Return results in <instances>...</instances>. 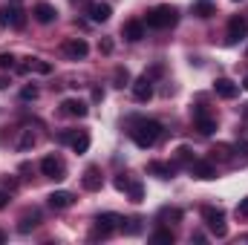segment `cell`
Segmentation results:
<instances>
[{"instance_id": "obj_1", "label": "cell", "mask_w": 248, "mask_h": 245, "mask_svg": "<svg viewBox=\"0 0 248 245\" xmlns=\"http://www.w3.org/2000/svg\"><path fill=\"white\" fill-rule=\"evenodd\" d=\"M130 136H133L136 147L147 150V147H153V144L159 141V136H162V124L153 122V119H139V122H133Z\"/></svg>"}, {"instance_id": "obj_2", "label": "cell", "mask_w": 248, "mask_h": 245, "mask_svg": "<svg viewBox=\"0 0 248 245\" xmlns=\"http://www.w3.org/2000/svg\"><path fill=\"white\" fill-rule=\"evenodd\" d=\"M176 20H179V9L170 6V3L156 6V9L147 15V26H150V29H170V26H176Z\"/></svg>"}, {"instance_id": "obj_3", "label": "cell", "mask_w": 248, "mask_h": 245, "mask_svg": "<svg viewBox=\"0 0 248 245\" xmlns=\"http://www.w3.org/2000/svg\"><path fill=\"white\" fill-rule=\"evenodd\" d=\"M202 219H205V225H208V231L214 234V237H225L228 234V225H225V214L219 211V208H202Z\"/></svg>"}, {"instance_id": "obj_4", "label": "cell", "mask_w": 248, "mask_h": 245, "mask_svg": "<svg viewBox=\"0 0 248 245\" xmlns=\"http://www.w3.org/2000/svg\"><path fill=\"white\" fill-rule=\"evenodd\" d=\"M124 228V219L119 214H98V219H95V231H93V240H98V237H110L113 231H119Z\"/></svg>"}, {"instance_id": "obj_5", "label": "cell", "mask_w": 248, "mask_h": 245, "mask_svg": "<svg viewBox=\"0 0 248 245\" xmlns=\"http://www.w3.org/2000/svg\"><path fill=\"white\" fill-rule=\"evenodd\" d=\"M0 26L23 29V26H26V15H23L17 6H3V9H0Z\"/></svg>"}, {"instance_id": "obj_6", "label": "cell", "mask_w": 248, "mask_h": 245, "mask_svg": "<svg viewBox=\"0 0 248 245\" xmlns=\"http://www.w3.org/2000/svg\"><path fill=\"white\" fill-rule=\"evenodd\" d=\"M63 55L66 58H72V61H81V58H87V52H90V44L84 41V38H69V41H63Z\"/></svg>"}, {"instance_id": "obj_7", "label": "cell", "mask_w": 248, "mask_h": 245, "mask_svg": "<svg viewBox=\"0 0 248 245\" xmlns=\"http://www.w3.org/2000/svg\"><path fill=\"white\" fill-rule=\"evenodd\" d=\"M193 124H196V130L202 133V136H211L214 130H217V119L214 116H208V110L199 104V107H193Z\"/></svg>"}, {"instance_id": "obj_8", "label": "cell", "mask_w": 248, "mask_h": 245, "mask_svg": "<svg viewBox=\"0 0 248 245\" xmlns=\"http://www.w3.org/2000/svg\"><path fill=\"white\" fill-rule=\"evenodd\" d=\"M130 87H133V98H136V101H150V98H153V81H150V75L136 78Z\"/></svg>"}, {"instance_id": "obj_9", "label": "cell", "mask_w": 248, "mask_h": 245, "mask_svg": "<svg viewBox=\"0 0 248 245\" xmlns=\"http://www.w3.org/2000/svg\"><path fill=\"white\" fill-rule=\"evenodd\" d=\"M41 170H44V176H49V179H63V176H66V165H63L58 156H46V159L41 162Z\"/></svg>"}, {"instance_id": "obj_10", "label": "cell", "mask_w": 248, "mask_h": 245, "mask_svg": "<svg viewBox=\"0 0 248 245\" xmlns=\"http://www.w3.org/2000/svg\"><path fill=\"white\" fill-rule=\"evenodd\" d=\"M87 15H90V20H93V23H107V20H110V15H113V9H110V3L95 0V3H90V6H87Z\"/></svg>"}, {"instance_id": "obj_11", "label": "cell", "mask_w": 248, "mask_h": 245, "mask_svg": "<svg viewBox=\"0 0 248 245\" xmlns=\"http://www.w3.org/2000/svg\"><path fill=\"white\" fill-rule=\"evenodd\" d=\"M248 35V20L246 17H231L228 20V44H237Z\"/></svg>"}, {"instance_id": "obj_12", "label": "cell", "mask_w": 248, "mask_h": 245, "mask_svg": "<svg viewBox=\"0 0 248 245\" xmlns=\"http://www.w3.org/2000/svg\"><path fill=\"white\" fill-rule=\"evenodd\" d=\"M187 168H190V173H193L196 179H205V182H208V179H217L214 165H211V162H205V159H193Z\"/></svg>"}, {"instance_id": "obj_13", "label": "cell", "mask_w": 248, "mask_h": 245, "mask_svg": "<svg viewBox=\"0 0 248 245\" xmlns=\"http://www.w3.org/2000/svg\"><path fill=\"white\" fill-rule=\"evenodd\" d=\"M61 113L63 116H72V119H84V116L90 113V107H87L81 98H66L61 104Z\"/></svg>"}, {"instance_id": "obj_14", "label": "cell", "mask_w": 248, "mask_h": 245, "mask_svg": "<svg viewBox=\"0 0 248 245\" xmlns=\"http://www.w3.org/2000/svg\"><path fill=\"white\" fill-rule=\"evenodd\" d=\"M214 92H217L219 98H228V101H231V98H237V95H240V87H237L231 78H217Z\"/></svg>"}, {"instance_id": "obj_15", "label": "cell", "mask_w": 248, "mask_h": 245, "mask_svg": "<svg viewBox=\"0 0 248 245\" xmlns=\"http://www.w3.org/2000/svg\"><path fill=\"white\" fill-rule=\"evenodd\" d=\"M55 17H58V9H55L52 3H38V6H35V20H38V23L46 26V23H52Z\"/></svg>"}, {"instance_id": "obj_16", "label": "cell", "mask_w": 248, "mask_h": 245, "mask_svg": "<svg viewBox=\"0 0 248 245\" xmlns=\"http://www.w3.org/2000/svg\"><path fill=\"white\" fill-rule=\"evenodd\" d=\"M122 35L127 41H133V44L141 41V38H144V23H141V20H127L122 26Z\"/></svg>"}, {"instance_id": "obj_17", "label": "cell", "mask_w": 248, "mask_h": 245, "mask_svg": "<svg viewBox=\"0 0 248 245\" xmlns=\"http://www.w3.org/2000/svg\"><path fill=\"white\" fill-rule=\"evenodd\" d=\"M75 199H72V193L69 190H52L49 193V208H55V211H63V208H69Z\"/></svg>"}, {"instance_id": "obj_18", "label": "cell", "mask_w": 248, "mask_h": 245, "mask_svg": "<svg viewBox=\"0 0 248 245\" xmlns=\"http://www.w3.org/2000/svg\"><path fill=\"white\" fill-rule=\"evenodd\" d=\"M81 184H84V190H101V184H104L101 170H98V168H87V173H84Z\"/></svg>"}, {"instance_id": "obj_19", "label": "cell", "mask_w": 248, "mask_h": 245, "mask_svg": "<svg viewBox=\"0 0 248 245\" xmlns=\"http://www.w3.org/2000/svg\"><path fill=\"white\" fill-rule=\"evenodd\" d=\"M147 170H150V173H156L159 179H170V176H173V170H176V165H165V162H150V165H147Z\"/></svg>"}, {"instance_id": "obj_20", "label": "cell", "mask_w": 248, "mask_h": 245, "mask_svg": "<svg viewBox=\"0 0 248 245\" xmlns=\"http://www.w3.org/2000/svg\"><path fill=\"white\" fill-rule=\"evenodd\" d=\"M72 150H75V153H87V150H90V136L75 130V136H72Z\"/></svg>"}, {"instance_id": "obj_21", "label": "cell", "mask_w": 248, "mask_h": 245, "mask_svg": "<svg viewBox=\"0 0 248 245\" xmlns=\"http://www.w3.org/2000/svg\"><path fill=\"white\" fill-rule=\"evenodd\" d=\"M214 12H217V9H214L211 0H196V3H193V15H196V17H211Z\"/></svg>"}, {"instance_id": "obj_22", "label": "cell", "mask_w": 248, "mask_h": 245, "mask_svg": "<svg viewBox=\"0 0 248 245\" xmlns=\"http://www.w3.org/2000/svg\"><path fill=\"white\" fill-rule=\"evenodd\" d=\"M26 69H35V72H41V75H49V72H52V63L41 61V58H29V63L23 66V72H26Z\"/></svg>"}, {"instance_id": "obj_23", "label": "cell", "mask_w": 248, "mask_h": 245, "mask_svg": "<svg viewBox=\"0 0 248 245\" xmlns=\"http://www.w3.org/2000/svg\"><path fill=\"white\" fill-rule=\"evenodd\" d=\"M127 193H130L133 202H141V199H144V187H141V182H130L127 184Z\"/></svg>"}, {"instance_id": "obj_24", "label": "cell", "mask_w": 248, "mask_h": 245, "mask_svg": "<svg viewBox=\"0 0 248 245\" xmlns=\"http://www.w3.org/2000/svg\"><path fill=\"white\" fill-rule=\"evenodd\" d=\"M35 225H38V214H32V216H23V219H20V225H17V231H20V234H29Z\"/></svg>"}, {"instance_id": "obj_25", "label": "cell", "mask_w": 248, "mask_h": 245, "mask_svg": "<svg viewBox=\"0 0 248 245\" xmlns=\"http://www.w3.org/2000/svg\"><path fill=\"white\" fill-rule=\"evenodd\" d=\"M176 162H179V165H190V162H193L190 147H179V150H176Z\"/></svg>"}, {"instance_id": "obj_26", "label": "cell", "mask_w": 248, "mask_h": 245, "mask_svg": "<svg viewBox=\"0 0 248 245\" xmlns=\"http://www.w3.org/2000/svg\"><path fill=\"white\" fill-rule=\"evenodd\" d=\"M150 240H153V243H173V234H170L168 228H162V231H156Z\"/></svg>"}, {"instance_id": "obj_27", "label": "cell", "mask_w": 248, "mask_h": 245, "mask_svg": "<svg viewBox=\"0 0 248 245\" xmlns=\"http://www.w3.org/2000/svg\"><path fill=\"white\" fill-rule=\"evenodd\" d=\"M127 81H130V72L119 66V69H116V87H127Z\"/></svg>"}, {"instance_id": "obj_28", "label": "cell", "mask_w": 248, "mask_h": 245, "mask_svg": "<svg viewBox=\"0 0 248 245\" xmlns=\"http://www.w3.org/2000/svg\"><path fill=\"white\" fill-rule=\"evenodd\" d=\"M32 144H35V136H32V133H23V138L17 141V147H20V150H26V147H32Z\"/></svg>"}, {"instance_id": "obj_29", "label": "cell", "mask_w": 248, "mask_h": 245, "mask_svg": "<svg viewBox=\"0 0 248 245\" xmlns=\"http://www.w3.org/2000/svg\"><path fill=\"white\" fill-rule=\"evenodd\" d=\"M12 66H15V55H6L3 52L0 55V69H12Z\"/></svg>"}, {"instance_id": "obj_30", "label": "cell", "mask_w": 248, "mask_h": 245, "mask_svg": "<svg viewBox=\"0 0 248 245\" xmlns=\"http://www.w3.org/2000/svg\"><path fill=\"white\" fill-rule=\"evenodd\" d=\"M20 98H23V101H35V98H38V90H35V87H26V90L20 92Z\"/></svg>"}, {"instance_id": "obj_31", "label": "cell", "mask_w": 248, "mask_h": 245, "mask_svg": "<svg viewBox=\"0 0 248 245\" xmlns=\"http://www.w3.org/2000/svg\"><path fill=\"white\" fill-rule=\"evenodd\" d=\"M237 216H248V196L246 199H240V205H237Z\"/></svg>"}, {"instance_id": "obj_32", "label": "cell", "mask_w": 248, "mask_h": 245, "mask_svg": "<svg viewBox=\"0 0 248 245\" xmlns=\"http://www.w3.org/2000/svg\"><path fill=\"white\" fill-rule=\"evenodd\" d=\"M72 136H75V130H69V133H61V136H58V141H66V144H72Z\"/></svg>"}, {"instance_id": "obj_33", "label": "cell", "mask_w": 248, "mask_h": 245, "mask_svg": "<svg viewBox=\"0 0 248 245\" xmlns=\"http://www.w3.org/2000/svg\"><path fill=\"white\" fill-rule=\"evenodd\" d=\"M127 234H139V219H130V225H127Z\"/></svg>"}, {"instance_id": "obj_34", "label": "cell", "mask_w": 248, "mask_h": 245, "mask_svg": "<svg viewBox=\"0 0 248 245\" xmlns=\"http://www.w3.org/2000/svg\"><path fill=\"white\" fill-rule=\"evenodd\" d=\"M6 205H9V193H6V190H0V211H3Z\"/></svg>"}, {"instance_id": "obj_35", "label": "cell", "mask_w": 248, "mask_h": 245, "mask_svg": "<svg viewBox=\"0 0 248 245\" xmlns=\"http://www.w3.org/2000/svg\"><path fill=\"white\" fill-rule=\"evenodd\" d=\"M101 98H104V92H101V90L95 87V90H93V101H101Z\"/></svg>"}, {"instance_id": "obj_36", "label": "cell", "mask_w": 248, "mask_h": 245, "mask_svg": "<svg viewBox=\"0 0 248 245\" xmlns=\"http://www.w3.org/2000/svg\"><path fill=\"white\" fill-rule=\"evenodd\" d=\"M3 87H6V78H0V90H3Z\"/></svg>"}, {"instance_id": "obj_37", "label": "cell", "mask_w": 248, "mask_h": 245, "mask_svg": "<svg viewBox=\"0 0 248 245\" xmlns=\"http://www.w3.org/2000/svg\"><path fill=\"white\" fill-rule=\"evenodd\" d=\"M243 87H246V90H248V78H246V84H243Z\"/></svg>"}, {"instance_id": "obj_38", "label": "cell", "mask_w": 248, "mask_h": 245, "mask_svg": "<svg viewBox=\"0 0 248 245\" xmlns=\"http://www.w3.org/2000/svg\"><path fill=\"white\" fill-rule=\"evenodd\" d=\"M234 3H237V0H234Z\"/></svg>"}]
</instances>
